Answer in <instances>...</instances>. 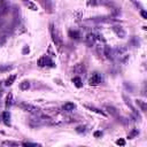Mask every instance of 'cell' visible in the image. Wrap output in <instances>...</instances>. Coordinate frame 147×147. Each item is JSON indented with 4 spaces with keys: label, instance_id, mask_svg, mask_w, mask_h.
Masks as SVG:
<instances>
[{
    "label": "cell",
    "instance_id": "obj_1",
    "mask_svg": "<svg viewBox=\"0 0 147 147\" xmlns=\"http://www.w3.org/2000/svg\"><path fill=\"white\" fill-rule=\"evenodd\" d=\"M49 31H51V36H52L53 42H54L55 46L60 49V48L62 47V38H61V33H60L59 29H57L53 23H51V24H49Z\"/></svg>",
    "mask_w": 147,
    "mask_h": 147
},
{
    "label": "cell",
    "instance_id": "obj_2",
    "mask_svg": "<svg viewBox=\"0 0 147 147\" xmlns=\"http://www.w3.org/2000/svg\"><path fill=\"white\" fill-rule=\"evenodd\" d=\"M38 65L39 67H46V65H48V67H55V64H54V62L51 60V57H48L47 55H44V56H41L39 60H38Z\"/></svg>",
    "mask_w": 147,
    "mask_h": 147
},
{
    "label": "cell",
    "instance_id": "obj_3",
    "mask_svg": "<svg viewBox=\"0 0 147 147\" xmlns=\"http://www.w3.org/2000/svg\"><path fill=\"white\" fill-rule=\"evenodd\" d=\"M18 107L22 108L23 110L28 111V113H31V114H38V110H39L37 107H34V106H32V105H30V103H26V102L20 103Z\"/></svg>",
    "mask_w": 147,
    "mask_h": 147
},
{
    "label": "cell",
    "instance_id": "obj_4",
    "mask_svg": "<svg viewBox=\"0 0 147 147\" xmlns=\"http://www.w3.org/2000/svg\"><path fill=\"white\" fill-rule=\"evenodd\" d=\"M101 82H102V77H101V75L98 74V72H94V74L90 77V79H88V84H90V85H93V86L99 85Z\"/></svg>",
    "mask_w": 147,
    "mask_h": 147
},
{
    "label": "cell",
    "instance_id": "obj_5",
    "mask_svg": "<svg viewBox=\"0 0 147 147\" xmlns=\"http://www.w3.org/2000/svg\"><path fill=\"white\" fill-rule=\"evenodd\" d=\"M113 31L115 32V34L118 37V38H125L126 37V32H125V30L121 26V25H114L113 26Z\"/></svg>",
    "mask_w": 147,
    "mask_h": 147
},
{
    "label": "cell",
    "instance_id": "obj_6",
    "mask_svg": "<svg viewBox=\"0 0 147 147\" xmlns=\"http://www.w3.org/2000/svg\"><path fill=\"white\" fill-rule=\"evenodd\" d=\"M45 11L47 13H53V3H52V0H40Z\"/></svg>",
    "mask_w": 147,
    "mask_h": 147
},
{
    "label": "cell",
    "instance_id": "obj_7",
    "mask_svg": "<svg viewBox=\"0 0 147 147\" xmlns=\"http://www.w3.org/2000/svg\"><path fill=\"white\" fill-rule=\"evenodd\" d=\"M84 107H85L86 109H88V110H91V111L95 113V114H99V115L103 116V117H106V116H107V114H106V113H105L103 110H101V109H99V108H96V107H94V106H88V105H84Z\"/></svg>",
    "mask_w": 147,
    "mask_h": 147
},
{
    "label": "cell",
    "instance_id": "obj_8",
    "mask_svg": "<svg viewBox=\"0 0 147 147\" xmlns=\"http://www.w3.org/2000/svg\"><path fill=\"white\" fill-rule=\"evenodd\" d=\"M95 40H96V33H88V34L86 36V38H85L86 44H87V45H90V46L94 45Z\"/></svg>",
    "mask_w": 147,
    "mask_h": 147
},
{
    "label": "cell",
    "instance_id": "obj_9",
    "mask_svg": "<svg viewBox=\"0 0 147 147\" xmlns=\"http://www.w3.org/2000/svg\"><path fill=\"white\" fill-rule=\"evenodd\" d=\"M103 54L106 55L107 59H113V57H114V49H111L109 46H105V48H103Z\"/></svg>",
    "mask_w": 147,
    "mask_h": 147
},
{
    "label": "cell",
    "instance_id": "obj_10",
    "mask_svg": "<svg viewBox=\"0 0 147 147\" xmlns=\"http://www.w3.org/2000/svg\"><path fill=\"white\" fill-rule=\"evenodd\" d=\"M85 67H84V64H82V63H78V64H76L75 67H74V72L75 74H84L85 72Z\"/></svg>",
    "mask_w": 147,
    "mask_h": 147
},
{
    "label": "cell",
    "instance_id": "obj_11",
    "mask_svg": "<svg viewBox=\"0 0 147 147\" xmlns=\"http://www.w3.org/2000/svg\"><path fill=\"white\" fill-rule=\"evenodd\" d=\"M105 108L108 110V113H109L110 115H113V116H115V117H118V111H117V109H116L115 107L109 106V105H106Z\"/></svg>",
    "mask_w": 147,
    "mask_h": 147
},
{
    "label": "cell",
    "instance_id": "obj_12",
    "mask_svg": "<svg viewBox=\"0 0 147 147\" xmlns=\"http://www.w3.org/2000/svg\"><path fill=\"white\" fill-rule=\"evenodd\" d=\"M75 108H76V105L72 103V102H67V103H64L63 107H62V109H63L64 111H72Z\"/></svg>",
    "mask_w": 147,
    "mask_h": 147
},
{
    "label": "cell",
    "instance_id": "obj_13",
    "mask_svg": "<svg viewBox=\"0 0 147 147\" xmlns=\"http://www.w3.org/2000/svg\"><path fill=\"white\" fill-rule=\"evenodd\" d=\"M23 3H24L29 9H31V10H38L37 5H34V3H33V2H31L30 0H23Z\"/></svg>",
    "mask_w": 147,
    "mask_h": 147
},
{
    "label": "cell",
    "instance_id": "obj_14",
    "mask_svg": "<svg viewBox=\"0 0 147 147\" xmlns=\"http://www.w3.org/2000/svg\"><path fill=\"white\" fill-rule=\"evenodd\" d=\"M68 34L71 39H79V37H80V32L77 30H70Z\"/></svg>",
    "mask_w": 147,
    "mask_h": 147
},
{
    "label": "cell",
    "instance_id": "obj_15",
    "mask_svg": "<svg viewBox=\"0 0 147 147\" xmlns=\"http://www.w3.org/2000/svg\"><path fill=\"white\" fill-rule=\"evenodd\" d=\"M11 105H13V94L9 93V94H7V98H6V103H5L6 109H8Z\"/></svg>",
    "mask_w": 147,
    "mask_h": 147
},
{
    "label": "cell",
    "instance_id": "obj_16",
    "mask_svg": "<svg viewBox=\"0 0 147 147\" xmlns=\"http://www.w3.org/2000/svg\"><path fill=\"white\" fill-rule=\"evenodd\" d=\"M72 83H74V85L76 86V87H78V88H80L82 86H83V83H82V79H80V77H74L72 78Z\"/></svg>",
    "mask_w": 147,
    "mask_h": 147
},
{
    "label": "cell",
    "instance_id": "obj_17",
    "mask_svg": "<svg viewBox=\"0 0 147 147\" xmlns=\"http://www.w3.org/2000/svg\"><path fill=\"white\" fill-rule=\"evenodd\" d=\"M2 119H3V122H5L6 125H10V123H9L10 114H9L8 111H3V113H2Z\"/></svg>",
    "mask_w": 147,
    "mask_h": 147
},
{
    "label": "cell",
    "instance_id": "obj_18",
    "mask_svg": "<svg viewBox=\"0 0 147 147\" xmlns=\"http://www.w3.org/2000/svg\"><path fill=\"white\" fill-rule=\"evenodd\" d=\"M15 79H16V75H11V76H9V77L6 79L5 85H6V86H10V85H13V83L15 82Z\"/></svg>",
    "mask_w": 147,
    "mask_h": 147
},
{
    "label": "cell",
    "instance_id": "obj_19",
    "mask_svg": "<svg viewBox=\"0 0 147 147\" xmlns=\"http://www.w3.org/2000/svg\"><path fill=\"white\" fill-rule=\"evenodd\" d=\"M20 88H21L22 91H28V90L30 88V83H29L28 80L22 82V83L20 84Z\"/></svg>",
    "mask_w": 147,
    "mask_h": 147
},
{
    "label": "cell",
    "instance_id": "obj_20",
    "mask_svg": "<svg viewBox=\"0 0 147 147\" xmlns=\"http://www.w3.org/2000/svg\"><path fill=\"white\" fill-rule=\"evenodd\" d=\"M137 105L141 108V110H142V111H146L147 106H146V102H145V101H142V100H137Z\"/></svg>",
    "mask_w": 147,
    "mask_h": 147
},
{
    "label": "cell",
    "instance_id": "obj_21",
    "mask_svg": "<svg viewBox=\"0 0 147 147\" xmlns=\"http://www.w3.org/2000/svg\"><path fill=\"white\" fill-rule=\"evenodd\" d=\"M2 145L3 146H20L21 144L20 142H16V141H9L8 140V141H3Z\"/></svg>",
    "mask_w": 147,
    "mask_h": 147
},
{
    "label": "cell",
    "instance_id": "obj_22",
    "mask_svg": "<svg viewBox=\"0 0 147 147\" xmlns=\"http://www.w3.org/2000/svg\"><path fill=\"white\" fill-rule=\"evenodd\" d=\"M101 3V0H88L87 6H98Z\"/></svg>",
    "mask_w": 147,
    "mask_h": 147
},
{
    "label": "cell",
    "instance_id": "obj_23",
    "mask_svg": "<svg viewBox=\"0 0 147 147\" xmlns=\"http://www.w3.org/2000/svg\"><path fill=\"white\" fill-rule=\"evenodd\" d=\"M138 133H139V132H138V130L133 129V130L127 134V138H129V139H132V138H134L136 136H138Z\"/></svg>",
    "mask_w": 147,
    "mask_h": 147
},
{
    "label": "cell",
    "instance_id": "obj_24",
    "mask_svg": "<svg viewBox=\"0 0 147 147\" xmlns=\"http://www.w3.org/2000/svg\"><path fill=\"white\" fill-rule=\"evenodd\" d=\"M85 130H86V126H85V125H80V126H78V127L76 129V131H77L78 133H82V132H85Z\"/></svg>",
    "mask_w": 147,
    "mask_h": 147
},
{
    "label": "cell",
    "instance_id": "obj_25",
    "mask_svg": "<svg viewBox=\"0 0 147 147\" xmlns=\"http://www.w3.org/2000/svg\"><path fill=\"white\" fill-rule=\"evenodd\" d=\"M13 67L11 65H6V67H0V71H8L10 70Z\"/></svg>",
    "mask_w": 147,
    "mask_h": 147
},
{
    "label": "cell",
    "instance_id": "obj_26",
    "mask_svg": "<svg viewBox=\"0 0 147 147\" xmlns=\"http://www.w3.org/2000/svg\"><path fill=\"white\" fill-rule=\"evenodd\" d=\"M116 145L124 146V145H125V140H124V139H117V140H116Z\"/></svg>",
    "mask_w": 147,
    "mask_h": 147
},
{
    "label": "cell",
    "instance_id": "obj_27",
    "mask_svg": "<svg viewBox=\"0 0 147 147\" xmlns=\"http://www.w3.org/2000/svg\"><path fill=\"white\" fill-rule=\"evenodd\" d=\"M22 145H24V146H40L39 144H36V142H23Z\"/></svg>",
    "mask_w": 147,
    "mask_h": 147
},
{
    "label": "cell",
    "instance_id": "obj_28",
    "mask_svg": "<svg viewBox=\"0 0 147 147\" xmlns=\"http://www.w3.org/2000/svg\"><path fill=\"white\" fill-rule=\"evenodd\" d=\"M0 7H2L6 11V0H0Z\"/></svg>",
    "mask_w": 147,
    "mask_h": 147
},
{
    "label": "cell",
    "instance_id": "obj_29",
    "mask_svg": "<svg viewBox=\"0 0 147 147\" xmlns=\"http://www.w3.org/2000/svg\"><path fill=\"white\" fill-rule=\"evenodd\" d=\"M101 136H102V132H101V131H95V132H94V137H95V138H99V137H101Z\"/></svg>",
    "mask_w": 147,
    "mask_h": 147
},
{
    "label": "cell",
    "instance_id": "obj_30",
    "mask_svg": "<svg viewBox=\"0 0 147 147\" xmlns=\"http://www.w3.org/2000/svg\"><path fill=\"white\" fill-rule=\"evenodd\" d=\"M140 15H141L144 18H147V14H146V11H145L144 9H141V10H140Z\"/></svg>",
    "mask_w": 147,
    "mask_h": 147
},
{
    "label": "cell",
    "instance_id": "obj_31",
    "mask_svg": "<svg viewBox=\"0 0 147 147\" xmlns=\"http://www.w3.org/2000/svg\"><path fill=\"white\" fill-rule=\"evenodd\" d=\"M22 52H23V54H28V53L30 52V49H29V47H28V46H25V47L23 48V51H22Z\"/></svg>",
    "mask_w": 147,
    "mask_h": 147
},
{
    "label": "cell",
    "instance_id": "obj_32",
    "mask_svg": "<svg viewBox=\"0 0 147 147\" xmlns=\"http://www.w3.org/2000/svg\"><path fill=\"white\" fill-rule=\"evenodd\" d=\"M131 1H132V2H133V3H134L137 7H138V1H137V0H131Z\"/></svg>",
    "mask_w": 147,
    "mask_h": 147
}]
</instances>
